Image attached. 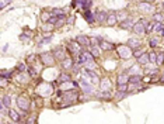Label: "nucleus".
<instances>
[{
	"label": "nucleus",
	"instance_id": "nucleus-28",
	"mask_svg": "<svg viewBox=\"0 0 164 124\" xmlns=\"http://www.w3.org/2000/svg\"><path fill=\"white\" fill-rule=\"evenodd\" d=\"M138 64L140 65V66H147L149 64H150V59H149V52H144V54L140 56L138 59Z\"/></svg>",
	"mask_w": 164,
	"mask_h": 124
},
{
	"label": "nucleus",
	"instance_id": "nucleus-30",
	"mask_svg": "<svg viewBox=\"0 0 164 124\" xmlns=\"http://www.w3.org/2000/svg\"><path fill=\"white\" fill-rule=\"evenodd\" d=\"M53 16L52 11H48V10H44L42 13H41V20H42V23H48L49 20H51V17Z\"/></svg>",
	"mask_w": 164,
	"mask_h": 124
},
{
	"label": "nucleus",
	"instance_id": "nucleus-15",
	"mask_svg": "<svg viewBox=\"0 0 164 124\" xmlns=\"http://www.w3.org/2000/svg\"><path fill=\"white\" fill-rule=\"evenodd\" d=\"M60 66H62V69L63 70H69L74 66V62L70 56H67V58H65L63 61H60Z\"/></svg>",
	"mask_w": 164,
	"mask_h": 124
},
{
	"label": "nucleus",
	"instance_id": "nucleus-34",
	"mask_svg": "<svg viewBox=\"0 0 164 124\" xmlns=\"http://www.w3.org/2000/svg\"><path fill=\"white\" fill-rule=\"evenodd\" d=\"M149 59H150V64L157 65V52L156 51H150L149 52Z\"/></svg>",
	"mask_w": 164,
	"mask_h": 124
},
{
	"label": "nucleus",
	"instance_id": "nucleus-5",
	"mask_svg": "<svg viewBox=\"0 0 164 124\" xmlns=\"http://www.w3.org/2000/svg\"><path fill=\"white\" fill-rule=\"evenodd\" d=\"M147 24H149L147 20L140 18L139 21L135 23V26H133V31L136 32L138 35H144V34H147Z\"/></svg>",
	"mask_w": 164,
	"mask_h": 124
},
{
	"label": "nucleus",
	"instance_id": "nucleus-14",
	"mask_svg": "<svg viewBox=\"0 0 164 124\" xmlns=\"http://www.w3.org/2000/svg\"><path fill=\"white\" fill-rule=\"evenodd\" d=\"M107 18H108V13L107 11H97L95 13V21L98 24H105Z\"/></svg>",
	"mask_w": 164,
	"mask_h": 124
},
{
	"label": "nucleus",
	"instance_id": "nucleus-10",
	"mask_svg": "<svg viewBox=\"0 0 164 124\" xmlns=\"http://www.w3.org/2000/svg\"><path fill=\"white\" fill-rule=\"evenodd\" d=\"M86 81H89L91 82L93 85H97V83H100V76H98V73L97 72H94V70H91V69H87L86 70V78H84Z\"/></svg>",
	"mask_w": 164,
	"mask_h": 124
},
{
	"label": "nucleus",
	"instance_id": "nucleus-58",
	"mask_svg": "<svg viewBox=\"0 0 164 124\" xmlns=\"http://www.w3.org/2000/svg\"><path fill=\"white\" fill-rule=\"evenodd\" d=\"M144 1H153V0H144Z\"/></svg>",
	"mask_w": 164,
	"mask_h": 124
},
{
	"label": "nucleus",
	"instance_id": "nucleus-47",
	"mask_svg": "<svg viewBox=\"0 0 164 124\" xmlns=\"http://www.w3.org/2000/svg\"><path fill=\"white\" fill-rule=\"evenodd\" d=\"M163 62H164V52H163V49H161V52L157 54V65H161Z\"/></svg>",
	"mask_w": 164,
	"mask_h": 124
},
{
	"label": "nucleus",
	"instance_id": "nucleus-57",
	"mask_svg": "<svg viewBox=\"0 0 164 124\" xmlns=\"http://www.w3.org/2000/svg\"><path fill=\"white\" fill-rule=\"evenodd\" d=\"M161 35H163V37H164V30H163V31H161Z\"/></svg>",
	"mask_w": 164,
	"mask_h": 124
},
{
	"label": "nucleus",
	"instance_id": "nucleus-21",
	"mask_svg": "<svg viewBox=\"0 0 164 124\" xmlns=\"http://www.w3.org/2000/svg\"><path fill=\"white\" fill-rule=\"evenodd\" d=\"M129 83V73H118L117 76V85H128Z\"/></svg>",
	"mask_w": 164,
	"mask_h": 124
},
{
	"label": "nucleus",
	"instance_id": "nucleus-40",
	"mask_svg": "<svg viewBox=\"0 0 164 124\" xmlns=\"http://www.w3.org/2000/svg\"><path fill=\"white\" fill-rule=\"evenodd\" d=\"M164 17L161 13H153V21L154 23H163Z\"/></svg>",
	"mask_w": 164,
	"mask_h": 124
},
{
	"label": "nucleus",
	"instance_id": "nucleus-27",
	"mask_svg": "<svg viewBox=\"0 0 164 124\" xmlns=\"http://www.w3.org/2000/svg\"><path fill=\"white\" fill-rule=\"evenodd\" d=\"M126 45H129L132 49H136V48H140V47H142V43H140L139 40H136V38H129Z\"/></svg>",
	"mask_w": 164,
	"mask_h": 124
},
{
	"label": "nucleus",
	"instance_id": "nucleus-23",
	"mask_svg": "<svg viewBox=\"0 0 164 124\" xmlns=\"http://www.w3.org/2000/svg\"><path fill=\"white\" fill-rule=\"evenodd\" d=\"M128 73L129 75H142L143 72H142V66L139 64L136 65H133V66H131L129 69H128Z\"/></svg>",
	"mask_w": 164,
	"mask_h": 124
},
{
	"label": "nucleus",
	"instance_id": "nucleus-52",
	"mask_svg": "<svg viewBox=\"0 0 164 124\" xmlns=\"http://www.w3.org/2000/svg\"><path fill=\"white\" fill-rule=\"evenodd\" d=\"M160 82H161V83H164V72H161V73H160Z\"/></svg>",
	"mask_w": 164,
	"mask_h": 124
},
{
	"label": "nucleus",
	"instance_id": "nucleus-44",
	"mask_svg": "<svg viewBox=\"0 0 164 124\" xmlns=\"http://www.w3.org/2000/svg\"><path fill=\"white\" fill-rule=\"evenodd\" d=\"M25 69H28L27 68V65L25 64H22V62H20V64H17V66H16V72H24Z\"/></svg>",
	"mask_w": 164,
	"mask_h": 124
},
{
	"label": "nucleus",
	"instance_id": "nucleus-55",
	"mask_svg": "<svg viewBox=\"0 0 164 124\" xmlns=\"http://www.w3.org/2000/svg\"><path fill=\"white\" fill-rule=\"evenodd\" d=\"M10 124H21V123H20V121H11Z\"/></svg>",
	"mask_w": 164,
	"mask_h": 124
},
{
	"label": "nucleus",
	"instance_id": "nucleus-48",
	"mask_svg": "<svg viewBox=\"0 0 164 124\" xmlns=\"http://www.w3.org/2000/svg\"><path fill=\"white\" fill-rule=\"evenodd\" d=\"M51 40H52L51 37H44L42 40H41V41L38 43V45H44V44H49V43H51Z\"/></svg>",
	"mask_w": 164,
	"mask_h": 124
},
{
	"label": "nucleus",
	"instance_id": "nucleus-4",
	"mask_svg": "<svg viewBox=\"0 0 164 124\" xmlns=\"http://www.w3.org/2000/svg\"><path fill=\"white\" fill-rule=\"evenodd\" d=\"M52 92H53V86L51 83H39L37 86V93H38V96H41V97L51 96Z\"/></svg>",
	"mask_w": 164,
	"mask_h": 124
},
{
	"label": "nucleus",
	"instance_id": "nucleus-12",
	"mask_svg": "<svg viewBox=\"0 0 164 124\" xmlns=\"http://www.w3.org/2000/svg\"><path fill=\"white\" fill-rule=\"evenodd\" d=\"M107 26H110V27H114V26H117L118 24V17H117V13L115 11H111V13H108V18H107Z\"/></svg>",
	"mask_w": 164,
	"mask_h": 124
},
{
	"label": "nucleus",
	"instance_id": "nucleus-36",
	"mask_svg": "<svg viewBox=\"0 0 164 124\" xmlns=\"http://www.w3.org/2000/svg\"><path fill=\"white\" fill-rule=\"evenodd\" d=\"M163 30H164V24H163V23H154L153 21V31L154 32H160V34H161Z\"/></svg>",
	"mask_w": 164,
	"mask_h": 124
},
{
	"label": "nucleus",
	"instance_id": "nucleus-38",
	"mask_svg": "<svg viewBox=\"0 0 164 124\" xmlns=\"http://www.w3.org/2000/svg\"><path fill=\"white\" fill-rule=\"evenodd\" d=\"M98 97H100V99H104V100H111V99H114L111 92H100L98 93Z\"/></svg>",
	"mask_w": 164,
	"mask_h": 124
},
{
	"label": "nucleus",
	"instance_id": "nucleus-18",
	"mask_svg": "<svg viewBox=\"0 0 164 124\" xmlns=\"http://www.w3.org/2000/svg\"><path fill=\"white\" fill-rule=\"evenodd\" d=\"M76 41L81 45V47H90L91 45V40L87 35H77L76 37Z\"/></svg>",
	"mask_w": 164,
	"mask_h": 124
},
{
	"label": "nucleus",
	"instance_id": "nucleus-3",
	"mask_svg": "<svg viewBox=\"0 0 164 124\" xmlns=\"http://www.w3.org/2000/svg\"><path fill=\"white\" fill-rule=\"evenodd\" d=\"M117 54L121 59H131L133 56V49L129 45H117Z\"/></svg>",
	"mask_w": 164,
	"mask_h": 124
},
{
	"label": "nucleus",
	"instance_id": "nucleus-22",
	"mask_svg": "<svg viewBox=\"0 0 164 124\" xmlns=\"http://www.w3.org/2000/svg\"><path fill=\"white\" fill-rule=\"evenodd\" d=\"M7 114H9V117L11 119V121H20V119H21L20 113L16 112L14 109H7Z\"/></svg>",
	"mask_w": 164,
	"mask_h": 124
},
{
	"label": "nucleus",
	"instance_id": "nucleus-8",
	"mask_svg": "<svg viewBox=\"0 0 164 124\" xmlns=\"http://www.w3.org/2000/svg\"><path fill=\"white\" fill-rule=\"evenodd\" d=\"M52 54L55 55L56 61H63L65 58H67V51H66V48H65V47H62V45L55 47V48L52 49Z\"/></svg>",
	"mask_w": 164,
	"mask_h": 124
},
{
	"label": "nucleus",
	"instance_id": "nucleus-49",
	"mask_svg": "<svg viewBox=\"0 0 164 124\" xmlns=\"http://www.w3.org/2000/svg\"><path fill=\"white\" fill-rule=\"evenodd\" d=\"M129 85V83H128ZM128 85H117V89L121 92H128Z\"/></svg>",
	"mask_w": 164,
	"mask_h": 124
},
{
	"label": "nucleus",
	"instance_id": "nucleus-31",
	"mask_svg": "<svg viewBox=\"0 0 164 124\" xmlns=\"http://www.w3.org/2000/svg\"><path fill=\"white\" fill-rule=\"evenodd\" d=\"M1 104H3L6 109H10V106H11V96L10 95H4V96L1 97Z\"/></svg>",
	"mask_w": 164,
	"mask_h": 124
},
{
	"label": "nucleus",
	"instance_id": "nucleus-16",
	"mask_svg": "<svg viewBox=\"0 0 164 124\" xmlns=\"http://www.w3.org/2000/svg\"><path fill=\"white\" fill-rule=\"evenodd\" d=\"M100 48H101V51H112V49L117 48V45H114L112 43L107 41V40H101Z\"/></svg>",
	"mask_w": 164,
	"mask_h": 124
},
{
	"label": "nucleus",
	"instance_id": "nucleus-35",
	"mask_svg": "<svg viewBox=\"0 0 164 124\" xmlns=\"http://www.w3.org/2000/svg\"><path fill=\"white\" fill-rule=\"evenodd\" d=\"M13 72H14V70L1 69V73H0V76H1V78H4V79H9V81H10L11 76H13Z\"/></svg>",
	"mask_w": 164,
	"mask_h": 124
},
{
	"label": "nucleus",
	"instance_id": "nucleus-26",
	"mask_svg": "<svg viewBox=\"0 0 164 124\" xmlns=\"http://www.w3.org/2000/svg\"><path fill=\"white\" fill-rule=\"evenodd\" d=\"M89 51L91 52V55H93L94 58H100V55H101L100 45H90V47H89Z\"/></svg>",
	"mask_w": 164,
	"mask_h": 124
},
{
	"label": "nucleus",
	"instance_id": "nucleus-54",
	"mask_svg": "<svg viewBox=\"0 0 164 124\" xmlns=\"http://www.w3.org/2000/svg\"><path fill=\"white\" fill-rule=\"evenodd\" d=\"M67 23H69V24H72V23H73V17H70L69 20H67Z\"/></svg>",
	"mask_w": 164,
	"mask_h": 124
},
{
	"label": "nucleus",
	"instance_id": "nucleus-37",
	"mask_svg": "<svg viewBox=\"0 0 164 124\" xmlns=\"http://www.w3.org/2000/svg\"><path fill=\"white\" fill-rule=\"evenodd\" d=\"M144 52H146V51H144V48H143V47H140V48H136V49H133V56H135L136 59H139V58H140V56H142Z\"/></svg>",
	"mask_w": 164,
	"mask_h": 124
},
{
	"label": "nucleus",
	"instance_id": "nucleus-11",
	"mask_svg": "<svg viewBox=\"0 0 164 124\" xmlns=\"http://www.w3.org/2000/svg\"><path fill=\"white\" fill-rule=\"evenodd\" d=\"M112 82L110 78H102L100 81V92H111Z\"/></svg>",
	"mask_w": 164,
	"mask_h": 124
},
{
	"label": "nucleus",
	"instance_id": "nucleus-33",
	"mask_svg": "<svg viewBox=\"0 0 164 124\" xmlns=\"http://www.w3.org/2000/svg\"><path fill=\"white\" fill-rule=\"evenodd\" d=\"M27 62H28V65H30V66H32V65H35L37 64V62H41V61H38V56L37 55H28V56H27Z\"/></svg>",
	"mask_w": 164,
	"mask_h": 124
},
{
	"label": "nucleus",
	"instance_id": "nucleus-39",
	"mask_svg": "<svg viewBox=\"0 0 164 124\" xmlns=\"http://www.w3.org/2000/svg\"><path fill=\"white\" fill-rule=\"evenodd\" d=\"M114 99H115V100H121V99H125V97L128 96V92H121V90H117V93H115V95H114Z\"/></svg>",
	"mask_w": 164,
	"mask_h": 124
},
{
	"label": "nucleus",
	"instance_id": "nucleus-41",
	"mask_svg": "<svg viewBox=\"0 0 164 124\" xmlns=\"http://www.w3.org/2000/svg\"><path fill=\"white\" fill-rule=\"evenodd\" d=\"M72 78H70L69 73H60L59 75V82H70Z\"/></svg>",
	"mask_w": 164,
	"mask_h": 124
},
{
	"label": "nucleus",
	"instance_id": "nucleus-46",
	"mask_svg": "<svg viewBox=\"0 0 164 124\" xmlns=\"http://www.w3.org/2000/svg\"><path fill=\"white\" fill-rule=\"evenodd\" d=\"M149 45H150V48H156L157 45H159V40L157 38H150V41H149Z\"/></svg>",
	"mask_w": 164,
	"mask_h": 124
},
{
	"label": "nucleus",
	"instance_id": "nucleus-59",
	"mask_svg": "<svg viewBox=\"0 0 164 124\" xmlns=\"http://www.w3.org/2000/svg\"><path fill=\"white\" fill-rule=\"evenodd\" d=\"M163 65H164V62H163Z\"/></svg>",
	"mask_w": 164,
	"mask_h": 124
},
{
	"label": "nucleus",
	"instance_id": "nucleus-7",
	"mask_svg": "<svg viewBox=\"0 0 164 124\" xmlns=\"http://www.w3.org/2000/svg\"><path fill=\"white\" fill-rule=\"evenodd\" d=\"M17 106L20 107V110H21V113H27L30 109H31V102L27 99L25 96H20L17 97Z\"/></svg>",
	"mask_w": 164,
	"mask_h": 124
},
{
	"label": "nucleus",
	"instance_id": "nucleus-20",
	"mask_svg": "<svg viewBox=\"0 0 164 124\" xmlns=\"http://www.w3.org/2000/svg\"><path fill=\"white\" fill-rule=\"evenodd\" d=\"M133 26H135V23H133V20L131 17H128L126 20L119 23V27L123 28V30H133Z\"/></svg>",
	"mask_w": 164,
	"mask_h": 124
},
{
	"label": "nucleus",
	"instance_id": "nucleus-24",
	"mask_svg": "<svg viewBox=\"0 0 164 124\" xmlns=\"http://www.w3.org/2000/svg\"><path fill=\"white\" fill-rule=\"evenodd\" d=\"M27 72H28V75H30V78H31V79H35V78H38V73H39V68H37L35 65H32V66H28Z\"/></svg>",
	"mask_w": 164,
	"mask_h": 124
},
{
	"label": "nucleus",
	"instance_id": "nucleus-25",
	"mask_svg": "<svg viewBox=\"0 0 164 124\" xmlns=\"http://www.w3.org/2000/svg\"><path fill=\"white\" fill-rule=\"evenodd\" d=\"M53 16H56L58 18H67V11L63 9H52Z\"/></svg>",
	"mask_w": 164,
	"mask_h": 124
},
{
	"label": "nucleus",
	"instance_id": "nucleus-29",
	"mask_svg": "<svg viewBox=\"0 0 164 124\" xmlns=\"http://www.w3.org/2000/svg\"><path fill=\"white\" fill-rule=\"evenodd\" d=\"M55 26L53 24H51V23H44L42 24V28H41V31H42V34H46V32H51L55 30Z\"/></svg>",
	"mask_w": 164,
	"mask_h": 124
},
{
	"label": "nucleus",
	"instance_id": "nucleus-1",
	"mask_svg": "<svg viewBox=\"0 0 164 124\" xmlns=\"http://www.w3.org/2000/svg\"><path fill=\"white\" fill-rule=\"evenodd\" d=\"M62 104H60V107H67V106H72L74 103L80 100V93L79 90H76V89H70V90H66V92L62 93Z\"/></svg>",
	"mask_w": 164,
	"mask_h": 124
},
{
	"label": "nucleus",
	"instance_id": "nucleus-50",
	"mask_svg": "<svg viewBox=\"0 0 164 124\" xmlns=\"http://www.w3.org/2000/svg\"><path fill=\"white\" fill-rule=\"evenodd\" d=\"M7 3H10V0H3V1H1V4H0V9H4Z\"/></svg>",
	"mask_w": 164,
	"mask_h": 124
},
{
	"label": "nucleus",
	"instance_id": "nucleus-13",
	"mask_svg": "<svg viewBox=\"0 0 164 124\" xmlns=\"http://www.w3.org/2000/svg\"><path fill=\"white\" fill-rule=\"evenodd\" d=\"M80 86H81V89H83V92H84L86 95H90V93H93V83H91V82L83 79V81L80 82Z\"/></svg>",
	"mask_w": 164,
	"mask_h": 124
},
{
	"label": "nucleus",
	"instance_id": "nucleus-53",
	"mask_svg": "<svg viewBox=\"0 0 164 124\" xmlns=\"http://www.w3.org/2000/svg\"><path fill=\"white\" fill-rule=\"evenodd\" d=\"M7 48H9V44H4V47H3V51H1V52H6Z\"/></svg>",
	"mask_w": 164,
	"mask_h": 124
},
{
	"label": "nucleus",
	"instance_id": "nucleus-2",
	"mask_svg": "<svg viewBox=\"0 0 164 124\" xmlns=\"http://www.w3.org/2000/svg\"><path fill=\"white\" fill-rule=\"evenodd\" d=\"M81 48H83V47H81V45H80L76 40H70V41H67V43H66V49H67V52H69L70 55L76 56V58H77V56L83 52V49H81Z\"/></svg>",
	"mask_w": 164,
	"mask_h": 124
},
{
	"label": "nucleus",
	"instance_id": "nucleus-45",
	"mask_svg": "<svg viewBox=\"0 0 164 124\" xmlns=\"http://www.w3.org/2000/svg\"><path fill=\"white\" fill-rule=\"evenodd\" d=\"M66 23H67V18H59L58 21H56V24H55V27H56V28H60V27H63Z\"/></svg>",
	"mask_w": 164,
	"mask_h": 124
},
{
	"label": "nucleus",
	"instance_id": "nucleus-51",
	"mask_svg": "<svg viewBox=\"0 0 164 124\" xmlns=\"http://www.w3.org/2000/svg\"><path fill=\"white\" fill-rule=\"evenodd\" d=\"M7 81H9V79H4V78H1V87H6V86H7Z\"/></svg>",
	"mask_w": 164,
	"mask_h": 124
},
{
	"label": "nucleus",
	"instance_id": "nucleus-43",
	"mask_svg": "<svg viewBox=\"0 0 164 124\" xmlns=\"http://www.w3.org/2000/svg\"><path fill=\"white\" fill-rule=\"evenodd\" d=\"M25 124H37V114H31L27 117Z\"/></svg>",
	"mask_w": 164,
	"mask_h": 124
},
{
	"label": "nucleus",
	"instance_id": "nucleus-32",
	"mask_svg": "<svg viewBox=\"0 0 164 124\" xmlns=\"http://www.w3.org/2000/svg\"><path fill=\"white\" fill-rule=\"evenodd\" d=\"M129 83H143L142 75H131L129 76Z\"/></svg>",
	"mask_w": 164,
	"mask_h": 124
},
{
	"label": "nucleus",
	"instance_id": "nucleus-6",
	"mask_svg": "<svg viewBox=\"0 0 164 124\" xmlns=\"http://www.w3.org/2000/svg\"><path fill=\"white\" fill-rule=\"evenodd\" d=\"M39 61H41L42 66H52L55 64L56 58H55V55L52 52H42L39 55Z\"/></svg>",
	"mask_w": 164,
	"mask_h": 124
},
{
	"label": "nucleus",
	"instance_id": "nucleus-17",
	"mask_svg": "<svg viewBox=\"0 0 164 124\" xmlns=\"http://www.w3.org/2000/svg\"><path fill=\"white\" fill-rule=\"evenodd\" d=\"M83 17H84V20L89 23V24H94V23H97L95 21V14L91 10H84L83 11Z\"/></svg>",
	"mask_w": 164,
	"mask_h": 124
},
{
	"label": "nucleus",
	"instance_id": "nucleus-19",
	"mask_svg": "<svg viewBox=\"0 0 164 124\" xmlns=\"http://www.w3.org/2000/svg\"><path fill=\"white\" fill-rule=\"evenodd\" d=\"M16 79H17L18 83H24V85H27L31 78H30V75H25V72H17Z\"/></svg>",
	"mask_w": 164,
	"mask_h": 124
},
{
	"label": "nucleus",
	"instance_id": "nucleus-56",
	"mask_svg": "<svg viewBox=\"0 0 164 124\" xmlns=\"http://www.w3.org/2000/svg\"><path fill=\"white\" fill-rule=\"evenodd\" d=\"M161 7H163V10H164V1H163V3H161Z\"/></svg>",
	"mask_w": 164,
	"mask_h": 124
},
{
	"label": "nucleus",
	"instance_id": "nucleus-42",
	"mask_svg": "<svg viewBox=\"0 0 164 124\" xmlns=\"http://www.w3.org/2000/svg\"><path fill=\"white\" fill-rule=\"evenodd\" d=\"M117 13V17H118V21H123L128 18V14L125 11H115Z\"/></svg>",
	"mask_w": 164,
	"mask_h": 124
},
{
	"label": "nucleus",
	"instance_id": "nucleus-9",
	"mask_svg": "<svg viewBox=\"0 0 164 124\" xmlns=\"http://www.w3.org/2000/svg\"><path fill=\"white\" fill-rule=\"evenodd\" d=\"M138 9H139L140 13L150 14V13H154V9H156V7H154L150 1H144V0H143V1H140V3L138 4Z\"/></svg>",
	"mask_w": 164,
	"mask_h": 124
}]
</instances>
